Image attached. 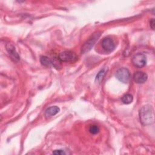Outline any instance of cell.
Wrapping results in <instances>:
<instances>
[{"mask_svg": "<svg viewBox=\"0 0 155 155\" xmlns=\"http://www.w3.org/2000/svg\"><path fill=\"white\" fill-rule=\"evenodd\" d=\"M139 117L141 122L145 125H151L154 121V110L151 105H145L139 111Z\"/></svg>", "mask_w": 155, "mask_h": 155, "instance_id": "cell-1", "label": "cell"}, {"mask_svg": "<svg viewBox=\"0 0 155 155\" xmlns=\"http://www.w3.org/2000/svg\"><path fill=\"white\" fill-rule=\"evenodd\" d=\"M101 33L99 31H96L94 33L84 44V45L82 47V53H85L86 52H88L89 50H91V48L94 46L99 38L100 37Z\"/></svg>", "mask_w": 155, "mask_h": 155, "instance_id": "cell-2", "label": "cell"}, {"mask_svg": "<svg viewBox=\"0 0 155 155\" xmlns=\"http://www.w3.org/2000/svg\"><path fill=\"white\" fill-rule=\"evenodd\" d=\"M116 78L123 83H127L130 78V73L129 70L126 68H120L116 71Z\"/></svg>", "mask_w": 155, "mask_h": 155, "instance_id": "cell-3", "label": "cell"}, {"mask_svg": "<svg viewBox=\"0 0 155 155\" xmlns=\"http://www.w3.org/2000/svg\"><path fill=\"white\" fill-rule=\"evenodd\" d=\"M133 64L138 68H142L146 65V56L142 53H137L132 58Z\"/></svg>", "mask_w": 155, "mask_h": 155, "instance_id": "cell-4", "label": "cell"}, {"mask_svg": "<svg viewBox=\"0 0 155 155\" xmlns=\"http://www.w3.org/2000/svg\"><path fill=\"white\" fill-rule=\"evenodd\" d=\"M77 59L76 54L71 51H64L58 56V59L61 62H73Z\"/></svg>", "mask_w": 155, "mask_h": 155, "instance_id": "cell-5", "label": "cell"}, {"mask_svg": "<svg viewBox=\"0 0 155 155\" xmlns=\"http://www.w3.org/2000/svg\"><path fill=\"white\" fill-rule=\"evenodd\" d=\"M102 47L105 51L110 53L114 50L115 44L112 39L110 38H105L102 41Z\"/></svg>", "mask_w": 155, "mask_h": 155, "instance_id": "cell-6", "label": "cell"}, {"mask_svg": "<svg viewBox=\"0 0 155 155\" xmlns=\"http://www.w3.org/2000/svg\"><path fill=\"white\" fill-rule=\"evenodd\" d=\"M148 78L147 74L142 71H136L133 74V79L137 84L144 83Z\"/></svg>", "mask_w": 155, "mask_h": 155, "instance_id": "cell-7", "label": "cell"}, {"mask_svg": "<svg viewBox=\"0 0 155 155\" xmlns=\"http://www.w3.org/2000/svg\"><path fill=\"white\" fill-rule=\"evenodd\" d=\"M6 50L8 51V54L15 61H17L20 59V56L18 53L16 52L14 45L12 44H7L6 45Z\"/></svg>", "mask_w": 155, "mask_h": 155, "instance_id": "cell-8", "label": "cell"}, {"mask_svg": "<svg viewBox=\"0 0 155 155\" xmlns=\"http://www.w3.org/2000/svg\"><path fill=\"white\" fill-rule=\"evenodd\" d=\"M60 109L57 106H51L50 107H48L47 108V110L45 111V114L46 116H52L56 114L59 111Z\"/></svg>", "mask_w": 155, "mask_h": 155, "instance_id": "cell-9", "label": "cell"}, {"mask_svg": "<svg viewBox=\"0 0 155 155\" xmlns=\"http://www.w3.org/2000/svg\"><path fill=\"white\" fill-rule=\"evenodd\" d=\"M40 62L42 65L45 67H50L53 64L51 59L45 56H42L41 57Z\"/></svg>", "mask_w": 155, "mask_h": 155, "instance_id": "cell-10", "label": "cell"}, {"mask_svg": "<svg viewBox=\"0 0 155 155\" xmlns=\"http://www.w3.org/2000/svg\"><path fill=\"white\" fill-rule=\"evenodd\" d=\"M122 102L125 104H130L133 102V96L130 94H124L121 98Z\"/></svg>", "mask_w": 155, "mask_h": 155, "instance_id": "cell-11", "label": "cell"}, {"mask_svg": "<svg viewBox=\"0 0 155 155\" xmlns=\"http://www.w3.org/2000/svg\"><path fill=\"white\" fill-rule=\"evenodd\" d=\"M105 74V70L104 68H103L102 70H100L97 73V74L96 75V81H97V82H101V81L102 80L103 78L104 77Z\"/></svg>", "mask_w": 155, "mask_h": 155, "instance_id": "cell-12", "label": "cell"}, {"mask_svg": "<svg viewBox=\"0 0 155 155\" xmlns=\"http://www.w3.org/2000/svg\"><path fill=\"white\" fill-rule=\"evenodd\" d=\"M89 131L93 134H96L99 133V128L97 125H91L89 127Z\"/></svg>", "mask_w": 155, "mask_h": 155, "instance_id": "cell-13", "label": "cell"}, {"mask_svg": "<svg viewBox=\"0 0 155 155\" xmlns=\"http://www.w3.org/2000/svg\"><path fill=\"white\" fill-rule=\"evenodd\" d=\"M53 154H59V155H62L65 154V152L62 150H56L54 151H53Z\"/></svg>", "mask_w": 155, "mask_h": 155, "instance_id": "cell-14", "label": "cell"}, {"mask_svg": "<svg viewBox=\"0 0 155 155\" xmlns=\"http://www.w3.org/2000/svg\"><path fill=\"white\" fill-rule=\"evenodd\" d=\"M150 27H151V28L153 30H154V19H151V20L150 22Z\"/></svg>", "mask_w": 155, "mask_h": 155, "instance_id": "cell-15", "label": "cell"}]
</instances>
